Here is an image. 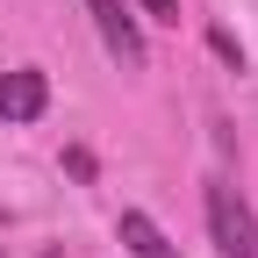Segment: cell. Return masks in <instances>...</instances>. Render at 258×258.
Instances as JSON below:
<instances>
[{"instance_id":"obj_2","label":"cell","mask_w":258,"mask_h":258,"mask_svg":"<svg viewBox=\"0 0 258 258\" xmlns=\"http://www.w3.org/2000/svg\"><path fill=\"white\" fill-rule=\"evenodd\" d=\"M86 15H93V29H101L108 57L129 64V72H144V29H137V15H129L122 0H86Z\"/></svg>"},{"instance_id":"obj_4","label":"cell","mask_w":258,"mask_h":258,"mask_svg":"<svg viewBox=\"0 0 258 258\" xmlns=\"http://www.w3.org/2000/svg\"><path fill=\"white\" fill-rule=\"evenodd\" d=\"M115 237L129 244V258H179V244L158 230V222L144 215V208H122V222H115Z\"/></svg>"},{"instance_id":"obj_5","label":"cell","mask_w":258,"mask_h":258,"mask_svg":"<svg viewBox=\"0 0 258 258\" xmlns=\"http://www.w3.org/2000/svg\"><path fill=\"white\" fill-rule=\"evenodd\" d=\"M208 43H215V50H222V57H230V64H237V72H244V50H237V36H230V29H215V36H208Z\"/></svg>"},{"instance_id":"obj_6","label":"cell","mask_w":258,"mask_h":258,"mask_svg":"<svg viewBox=\"0 0 258 258\" xmlns=\"http://www.w3.org/2000/svg\"><path fill=\"white\" fill-rule=\"evenodd\" d=\"M144 15L151 22H179V0H144Z\"/></svg>"},{"instance_id":"obj_3","label":"cell","mask_w":258,"mask_h":258,"mask_svg":"<svg viewBox=\"0 0 258 258\" xmlns=\"http://www.w3.org/2000/svg\"><path fill=\"white\" fill-rule=\"evenodd\" d=\"M50 108V79L36 64H15V72H0V122H36Z\"/></svg>"},{"instance_id":"obj_1","label":"cell","mask_w":258,"mask_h":258,"mask_svg":"<svg viewBox=\"0 0 258 258\" xmlns=\"http://www.w3.org/2000/svg\"><path fill=\"white\" fill-rule=\"evenodd\" d=\"M208 237H215L222 258H258V222H251V208L237 201L230 179H208Z\"/></svg>"}]
</instances>
